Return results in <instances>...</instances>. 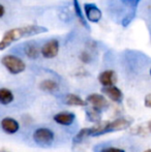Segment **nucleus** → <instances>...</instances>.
I'll list each match as a JSON object with an SVG mask.
<instances>
[{
  "label": "nucleus",
  "instance_id": "nucleus-1",
  "mask_svg": "<svg viewBox=\"0 0 151 152\" xmlns=\"http://www.w3.org/2000/svg\"><path fill=\"white\" fill-rule=\"evenodd\" d=\"M47 31L48 29L46 27L38 26V25H28V26L7 30L4 33L2 39L0 40V51L6 49L16 40H19L23 37H27V36L37 35V34L44 33Z\"/></svg>",
  "mask_w": 151,
  "mask_h": 152
},
{
  "label": "nucleus",
  "instance_id": "nucleus-2",
  "mask_svg": "<svg viewBox=\"0 0 151 152\" xmlns=\"http://www.w3.org/2000/svg\"><path fill=\"white\" fill-rule=\"evenodd\" d=\"M131 120L127 118H119L112 122H106L103 123L101 126L92 127L90 130V136H101L108 132H113L117 130H123L126 129L131 126Z\"/></svg>",
  "mask_w": 151,
  "mask_h": 152
},
{
  "label": "nucleus",
  "instance_id": "nucleus-3",
  "mask_svg": "<svg viewBox=\"0 0 151 152\" xmlns=\"http://www.w3.org/2000/svg\"><path fill=\"white\" fill-rule=\"evenodd\" d=\"M1 62L5 66L6 69L12 75L20 74V72H24L25 68H26L24 61L19 57L14 56V55H6L2 58Z\"/></svg>",
  "mask_w": 151,
  "mask_h": 152
},
{
  "label": "nucleus",
  "instance_id": "nucleus-4",
  "mask_svg": "<svg viewBox=\"0 0 151 152\" xmlns=\"http://www.w3.org/2000/svg\"><path fill=\"white\" fill-rule=\"evenodd\" d=\"M33 140L40 146H49L54 141V132L49 128H37L33 132Z\"/></svg>",
  "mask_w": 151,
  "mask_h": 152
},
{
  "label": "nucleus",
  "instance_id": "nucleus-5",
  "mask_svg": "<svg viewBox=\"0 0 151 152\" xmlns=\"http://www.w3.org/2000/svg\"><path fill=\"white\" fill-rule=\"evenodd\" d=\"M59 51V42L57 39H51L47 42L42 48V54L44 58H54L57 56Z\"/></svg>",
  "mask_w": 151,
  "mask_h": 152
},
{
  "label": "nucleus",
  "instance_id": "nucleus-6",
  "mask_svg": "<svg viewBox=\"0 0 151 152\" xmlns=\"http://www.w3.org/2000/svg\"><path fill=\"white\" fill-rule=\"evenodd\" d=\"M84 12L88 21L92 23H97L103 17L101 10L93 3H86L84 5Z\"/></svg>",
  "mask_w": 151,
  "mask_h": 152
},
{
  "label": "nucleus",
  "instance_id": "nucleus-7",
  "mask_svg": "<svg viewBox=\"0 0 151 152\" xmlns=\"http://www.w3.org/2000/svg\"><path fill=\"white\" fill-rule=\"evenodd\" d=\"M87 102L89 104H91L93 106V108L96 109V110L101 111L104 109H107L109 104H108V100L105 98V96H103L101 94L93 93L90 95L87 96Z\"/></svg>",
  "mask_w": 151,
  "mask_h": 152
},
{
  "label": "nucleus",
  "instance_id": "nucleus-8",
  "mask_svg": "<svg viewBox=\"0 0 151 152\" xmlns=\"http://www.w3.org/2000/svg\"><path fill=\"white\" fill-rule=\"evenodd\" d=\"M98 81L103 86H112L116 83L117 77L114 70H105L98 76Z\"/></svg>",
  "mask_w": 151,
  "mask_h": 152
},
{
  "label": "nucleus",
  "instance_id": "nucleus-9",
  "mask_svg": "<svg viewBox=\"0 0 151 152\" xmlns=\"http://www.w3.org/2000/svg\"><path fill=\"white\" fill-rule=\"evenodd\" d=\"M1 127L7 134H16L19 130V122L14 118L10 117H6V118L2 119L1 121Z\"/></svg>",
  "mask_w": 151,
  "mask_h": 152
},
{
  "label": "nucleus",
  "instance_id": "nucleus-10",
  "mask_svg": "<svg viewBox=\"0 0 151 152\" xmlns=\"http://www.w3.org/2000/svg\"><path fill=\"white\" fill-rule=\"evenodd\" d=\"M103 92L107 96H109L110 99H112L115 102H121L123 99V94L121 90L117 87H115L114 85L112 86H106L105 88H103Z\"/></svg>",
  "mask_w": 151,
  "mask_h": 152
},
{
  "label": "nucleus",
  "instance_id": "nucleus-11",
  "mask_svg": "<svg viewBox=\"0 0 151 152\" xmlns=\"http://www.w3.org/2000/svg\"><path fill=\"white\" fill-rule=\"evenodd\" d=\"M76 119V115L71 112H61L54 116V121L60 125H71Z\"/></svg>",
  "mask_w": 151,
  "mask_h": 152
},
{
  "label": "nucleus",
  "instance_id": "nucleus-12",
  "mask_svg": "<svg viewBox=\"0 0 151 152\" xmlns=\"http://www.w3.org/2000/svg\"><path fill=\"white\" fill-rule=\"evenodd\" d=\"M65 102L69 106H79V107H84L86 106V102L83 100L82 98L79 95H76V94H67L65 96Z\"/></svg>",
  "mask_w": 151,
  "mask_h": 152
},
{
  "label": "nucleus",
  "instance_id": "nucleus-13",
  "mask_svg": "<svg viewBox=\"0 0 151 152\" xmlns=\"http://www.w3.org/2000/svg\"><path fill=\"white\" fill-rule=\"evenodd\" d=\"M12 100H14V94L12 91L6 88L0 89V104L6 106V104H10Z\"/></svg>",
  "mask_w": 151,
  "mask_h": 152
},
{
  "label": "nucleus",
  "instance_id": "nucleus-14",
  "mask_svg": "<svg viewBox=\"0 0 151 152\" xmlns=\"http://www.w3.org/2000/svg\"><path fill=\"white\" fill-rule=\"evenodd\" d=\"M39 88L44 91L54 92L58 89V84L53 80H44L39 84Z\"/></svg>",
  "mask_w": 151,
  "mask_h": 152
},
{
  "label": "nucleus",
  "instance_id": "nucleus-15",
  "mask_svg": "<svg viewBox=\"0 0 151 152\" xmlns=\"http://www.w3.org/2000/svg\"><path fill=\"white\" fill-rule=\"evenodd\" d=\"M25 54L27 55V57H29L30 59H35L39 55V50L36 46L32 44H29L25 47Z\"/></svg>",
  "mask_w": 151,
  "mask_h": 152
},
{
  "label": "nucleus",
  "instance_id": "nucleus-16",
  "mask_svg": "<svg viewBox=\"0 0 151 152\" xmlns=\"http://www.w3.org/2000/svg\"><path fill=\"white\" fill-rule=\"evenodd\" d=\"M86 115H87V118H88L89 121H91V122L101 121V113H99V111L96 110V109L92 108V109L87 110Z\"/></svg>",
  "mask_w": 151,
  "mask_h": 152
},
{
  "label": "nucleus",
  "instance_id": "nucleus-17",
  "mask_svg": "<svg viewBox=\"0 0 151 152\" xmlns=\"http://www.w3.org/2000/svg\"><path fill=\"white\" fill-rule=\"evenodd\" d=\"M90 130H91V128H83V129H81L75 136V138H74V140H73L74 144H79V143L82 142L86 137L90 136Z\"/></svg>",
  "mask_w": 151,
  "mask_h": 152
},
{
  "label": "nucleus",
  "instance_id": "nucleus-18",
  "mask_svg": "<svg viewBox=\"0 0 151 152\" xmlns=\"http://www.w3.org/2000/svg\"><path fill=\"white\" fill-rule=\"evenodd\" d=\"M73 3H74V10H75V12L77 15V18L80 20V22L82 23L84 26L87 27V23L85 21V18H84V15H83V12L80 7V4H79V1L78 0H73Z\"/></svg>",
  "mask_w": 151,
  "mask_h": 152
},
{
  "label": "nucleus",
  "instance_id": "nucleus-19",
  "mask_svg": "<svg viewBox=\"0 0 151 152\" xmlns=\"http://www.w3.org/2000/svg\"><path fill=\"white\" fill-rule=\"evenodd\" d=\"M136 16V10H133L129 14H127L126 16L124 17V19L122 20V25L124 27H126L127 25L131 24V22L133 20V18H135Z\"/></svg>",
  "mask_w": 151,
  "mask_h": 152
},
{
  "label": "nucleus",
  "instance_id": "nucleus-20",
  "mask_svg": "<svg viewBox=\"0 0 151 152\" xmlns=\"http://www.w3.org/2000/svg\"><path fill=\"white\" fill-rule=\"evenodd\" d=\"M140 1H141V0H122L123 3L128 6V7H131V10H136V7L138 6Z\"/></svg>",
  "mask_w": 151,
  "mask_h": 152
},
{
  "label": "nucleus",
  "instance_id": "nucleus-21",
  "mask_svg": "<svg viewBox=\"0 0 151 152\" xmlns=\"http://www.w3.org/2000/svg\"><path fill=\"white\" fill-rule=\"evenodd\" d=\"M98 152H124V150L120 148H115V147H107V148H103Z\"/></svg>",
  "mask_w": 151,
  "mask_h": 152
},
{
  "label": "nucleus",
  "instance_id": "nucleus-22",
  "mask_svg": "<svg viewBox=\"0 0 151 152\" xmlns=\"http://www.w3.org/2000/svg\"><path fill=\"white\" fill-rule=\"evenodd\" d=\"M80 58H81V60L83 62H85V63H88V62H90V60H91L90 55H89L87 52H83L82 54H81Z\"/></svg>",
  "mask_w": 151,
  "mask_h": 152
},
{
  "label": "nucleus",
  "instance_id": "nucleus-23",
  "mask_svg": "<svg viewBox=\"0 0 151 152\" xmlns=\"http://www.w3.org/2000/svg\"><path fill=\"white\" fill-rule=\"evenodd\" d=\"M145 106L147 108H150L151 107V94H147L145 98Z\"/></svg>",
  "mask_w": 151,
  "mask_h": 152
},
{
  "label": "nucleus",
  "instance_id": "nucleus-24",
  "mask_svg": "<svg viewBox=\"0 0 151 152\" xmlns=\"http://www.w3.org/2000/svg\"><path fill=\"white\" fill-rule=\"evenodd\" d=\"M4 12H5V10H4V6L0 4V18L4 16Z\"/></svg>",
  "mask_w": 151,
  "mask_h": 152
},
{
  "label": "nucleus",
  "instance_id": "nucleus-25",
  "mask_svg": "<svg viewBox=\"0 0 151 152\" xmlns=\"http://www.w3.org/2000/svg\"><path fill=\"white\" fill-rule=\"evenodd\" d=\"M145 152H151V150H150V149H148V150H146Z\"/></svg>",
  "mask_w": 151,
  "mask_h": 152
},
{
  "label": "nucleus",
  "instance_id": "nucleus-26",
  "mask_svg": "<svg viewBox=\"0 0 151 152\" xmlns=\"http://www.w3.org/2000/svg\"><path fill=\"white\" fill-rule=\"evenodd\" d=\"M0 152H8V151H5V150H0Z\"/></svg>",
  "mask_w": 151,
  "mask_h": 152
}]
</instances>
